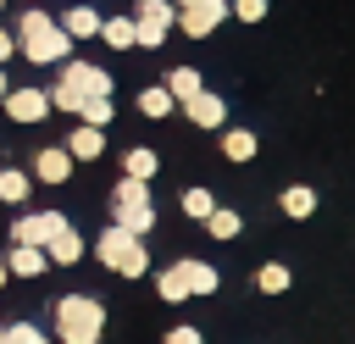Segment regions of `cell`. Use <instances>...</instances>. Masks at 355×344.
Wrapping results in <instances>:
<instances>
[{
  "instance_id": "obj_1",
  "label": "cell",
  "mask_w": 355,
  "mask_h": 344,
  "mask_svg": "<svg viewBox=\"0 0 355 344\" xmlns=\"http://www.w3.org/2000/svg\"><path fill=\"white\" fill-rule=\"evenodd\" d=\"M11 39H17V55H28L33 67H61V61L72 55V39H67L61 22H55L50 11H39V6H28V11L17 17Z\"/></svg>"
},
{
  "instance_id": "obj_2",
  "label": "cell",
  "mask_w": 355,
  "mask_h": 344,
  "mask_svg": "<svg viewBox=\"0 0 355 344\" xmlns=\"http://www.w3.org/2000/svg\"><path fill=\"white\" fill-rule=\"evenodd\" d=\"M116 83H111V72L105 67H94V61H61V72H55V83L44 89L50 94V111H78L89 94H111Z\"/></svg>"
},
{
  "instance_id": "obj_3",
  "label": "cell",
  "mask_w": 355,
  "mask_h": 344,
  "mask_svg": "<svg viewBox=\"0 0 355 344\" xmlns=\"http://www.w3.org/2000/svg\"><path fill=\"white\" fill-rule=\"evenodd\" d=\"M89 250H94V261H100L105 272H116V277H144V272H150V250H144V239L128 233V227H116V222L100 227Z\"/></svg>"
},
{
  "instance_id": "obj_4",
  "label": "cell",
  "mask_w": 355,
  "mask_h": 344,
  "mask_svg": "<svg viewBox=\"0 0 355 344\" xmlns=\"http://www.w3.org/2000/svg\"><path fill=\"white\" fill-rule=\"evenodd\" d=\"M55 338L61 344H100L105 338V305L94 294H61L55 300Z\"/></svg>"
},
{
  "instance_id": "obj_5",
  "label": "cell",
  "mask_w": 355,
  "mask_h": 344,
  "mask_svg": "<svg viewBox=\"0 0 355 344\" xmlns=\"http://www.w3.org/2000/svg\"><path fill=\"white\" fill-rule=\"evenodd\" d=\"M111 222L144 239V233L155 227V200H150V183H139V178H122V183L111 189Z\"/></svg>"
},
{
  "instance_id": "obj_6",
  "label": "cell",
  "mask_w": 355,
  "mask_h": 344,
  "mask_svg": "<svg viewBox=\"0 0 355 344\" xmlns=\"http://www.w3.org/2000/svg\"><path fill=\"white\" fill-rule=\"evenodd\" d=\"M0 105H6V117H11V122H22V128H33V122H44V117H50V94H44L39 83H28V89H6V94H0Z\"/></svg>"
},
{
  "instance_id": "obj_7",
  "label": "cell",
  "mask_w": 355,
  "mask_h": 344,
  "mask_svg": "<svg viewBox=\"0 0 355 344\" xmlns=\"http://www.w3.org/2000/svg\"><path fill=\"white\" fill-rule=\"evenodd\" d=\"M222 22H227V0H194L178 11V33H189V39H211Z\"/></svg>"
},
{
  "instance_id": "obj_8",
  "label": "cell",
  "mask_w": 355,
  "mask_h": 344,
  "mask_svg": "<svg viewBox=\"0 0 355 344\" xmlns=\"http://www.w3.org/2000/svg\"><path fill=\"white\" fill-rule=\"evenodd\" d=\"M61 227H67V211H22L11 222V244H39L44 250V239L61 233Z\"/></svg>"
},
{
  "instance_id": "obj_9",
  "label": "cell",
  "mask_w": 355,
  "mask_h": 344,
  "mask_svg": "<svg viewBox=\"0 0 355 344\" xmlns=\"http://www.w3.org/2000/svg\"><path fill=\"white\" fill-rule=\"evenodd\" d=\"M55 22H61V33L78 44V39H100V22H105V17H100V6H89V0H67V11H61Z\"/></svg>"
},
{
  "instance_id": "obj_10",
  "label": "cell",
  "mask_w": 355,
  "mask_h": 344,
  "mask_svg": "<svg viewBox=\"0 0 355 344\" xmlns=\"http://www.w3.org/2000/svg\"><path fill=\"white\" fill-rule=\"evenodd\" d=\"M183 117H189L194 128H211V133H216V128H227V100H222L216 89H200V94L183 100Z\"/></svg>"
},
{
  "instance_id": "obj_11",
  "label": "cell",
  "mask_w": 355,
  "mask_h": 344,
  "mask_svg": "<svg viewBox=\"0 0 355 344\" xmlns=\"http://www.w3.org/2000/svg\"><path fill=\"white\" fill-rule=\"evenodd\" d=\"M72 166H78V161H72L61 144H44V150L33 155V166H28V178H33V183H67Z\"/></svg>"
},
{
  "instance_id": "obj_12",
  "label": "cell",
  "mask_w": 355,
  "mask_h": 344,
  "mask_svg": "<svg viewBox=\"0 0 355 344\" xmlns=\"http://www.w3.org/2000/svg\"><path fill=\"white\" fill-rule=\"evenodd\" d=\"M83 250H89V239H83L72 222H67L61 233H50V239H44V261H50V266H78V261H83Z\"/></svg>"
},
{
  "instance_id": "obj_13",
  "label": "cell",
  "mask_w": 355,
  "mask_h": 344,
  "mask_svg": "<svg viewBox=\"0 0 355 344\" xmlns=\"http://www.w3.org/2000/svg\"><path fill=\"white\" fill-rule=\"evenodd\" d=\"M172 266H178V277H183L189 300H194V294H216V289H222V272H216L211 261H200V255H183V261H172Z\"/></svg>"
},
{
  "instance_id": "obj_14",
  "label": "cell",
  "mask_w": 355,
  "mask_h": 344,
  "mask_svg": "<svg viewBox=\"0 0 355 344\" xmlns=\"http://www.w3.org/2000/svg\"><path fill=\"white\" fill-rule=\"evenodd\" d=\"M316 205H322V200H316V189H311V183H288V189L277 194V211H283L288 222H311V216H316Z\"/></svg>"
},
{
  "instance_id": "obj_15",
  "label": "cell",
  "mask_w": 355,
  "mask_h": 344,
  "mask_svg": "<svg viewBox=\"0 0 355 344\" xmlns=\"http://www.w3.org/2000/svg\"><path fill=\"white\" fill-rule=\"evenodd\" d=\"M61 150H67L72 161H100V155H105V128H83V122H78Z\"/></svg>"
},
{
  "instance_id": "obj_16",
  "label": "cell",
  "mask_w": 355,
  "mask_h": 344,
  "mask_svg": "<svg viewBox=\"0 0 355 344\" xmlns=\"http://www.w3.org/2000/svg\"><path fill=\"white\" fill-rule=\"evenodd\" d=\"M6 272H11V277H44L50 261H44L39 244H11V250H6Z\"/></svg>"
},
{
  "instance_id": "obj_17",
  "label": "cell",
  "mask_w": 355,
  "mask_h": 344,
  "mask_svg": "<svg viewBox=\"0 0 355 344\" xmlns=\"http://www.w3.org/2000/svg\"><path fill=\"white\" fill-rule=\"evenodd\" d=\"M222 133V161H233V166H244V161H255V150H261V139L250 133V128H216Z\"/></svg>"
},
{
  "instance_id": "obj_18",
  "label": "cell",
  "mask_w": 355,
  "mask_h": 344,
  "mask_svg": "<svg viewBox=\"0 0 355 344\" xmlns=\"http://www.w3.org/2000/svg\"><path fill=\"white\" fill-rule=\"evenodd\" d=\"M161 172V155L150 150V144H128L122 150V178H139V183H150Z\"/></svg>"
},
{
  "instance_id": "obj_19",
  "label": "cell",
  "mask_w": 355,
  "mask_h": 344,
  "mask_svg": "<svg viewBox=\"0 0 355 344\" xmlns=\"http://www.w3.org/2000/svg\"><path fill=\"white\" fill-rule=\"evenodd\" d=\"M128 17H133V22H150V28H166V33L178 28V6H172V0H139Z\"/></svg>"
},
{
  "instance_id": "obj_20",
  "label": "cell",
  "mask_w": 355,
  "mask_h": 344,
  "mask_svg": "<svg viewBox=\"0 0 355 344\" xmlns=\"http://www.w3.org/2000/svg\"><path fill=\"white\" fill-rule=\"evenodd\" d=\"M133 105H139V117H150V122H161V117H172V111H178V100H172L161 83L139 89V100H133Z\"/></svg>"
},
{
  "instance_id": "obj_21",
  "label": "cell",
  "mask_w": 355,
  "mask_h": 344,
  "mask_svg": "<svg viewBox=\"0 0 355 344\" xmlns=\"http://www.w3.org/2000/svg\"><path fill=\"white\" fill-rule=\"evenodd\" d=\"M72 117H78L83 128H111V117H116V100H111V94H89V100H83Z\"/></svg>"
},
{
  "instance_id": "obj_22",
  "label": "cell",
  "mask_w": 355,
  "mask_h": 344,
  "mask_svg": "<svg viewBox=\"0 0 355 344\" xmlns=\"http://www.w3.org/2000/svg\"><path fill=\"white\" fill-rule=\"evenodd\" d=\"M33 194V178L22 166H0V205H22Z\"/></svg>"
},
{
  "instance_id": "obj_23",
  "label": "cell",
  "mask_w": 355,
  "mask_h": 344,
  "mask_svg": "<svg viewBox=\"0 0 355 344\" xmlns=\"http://www.w3.org/2000/svg\"><path fill=\"white\" fill-rule=\"evenodd\" d=\"M161 89H166V94H172V100H178V105H183V100H189V94H200V89H205V78H200V72H194V67H172V72H166V83H161Z\"/></svg>"
},
{
  "instance_id": "obj_24",
  "label": "cell",
  "mask_w": 355,
  "mask_h": 344,
  "mask_svg": "<svg viewBox=\"0 0 355 344\" xmlns=\"http://www.w3.org/2000/svg\"><path fill=\"white\" fill-rule=\"evenodd\" d=\"M288 283H294V272H288L283 261H261V266H255V289H261V294H288Z\"/></svg>"
},
{
  "instance_id": "obj_25",
  "label": "cell",
  "mask_w": 355,
  "mask_h": 344,
  "mask_svg": "<svg viewBox=\"0 0 355 344\" xmlns=\"http://www.w3.org/2000/svg\"><path fill=\"white\" fill-rule=\"evenodd\" d=\"M205 233H211V239H239V233H244V216H239L233 205H216V211L205 216Z\"/></svg>"
},
{
  "instance_id": "obj_26",
  "label": "cell",
  "mask_w": 355,
  "mask_h": 344,
  "mask_svg": "<svg viewBox=\"0 0 355 344\" xmlns=\"http://www.w3.org/2000/svg\"><path fill=\"white\" fill-rule=\"evenodd\" d=\"M100 39H105L111 50H133V17H105V22H100Z\"/></svg>"
},
{
  "instance_id": "obj_27",
  "label": "cell",
  "mask_w": 355,
  "mask_h": 344,
  "mask_svg": "<svg viewBox=\"0 0 355 344\" xmlns=\"http://www.w3.org/2000/svg\"><path fill=\"white\" fill-rule=\"evenodd\" d=\"M211 211H216V194H211V189H200V183H194V189H183V216L205 222Z\"/></svg>"
},
{
  "instance_id": "obj_28",
  "label": "cell",
  "mask_w": 355,
  "mask_h": 344,
  "mask_svg": "<svg viewBox=\"0 0 355 344\" xmlns=\"http://www.w3.org/2000/svg\"><path fill=\"white\" fill-rule=\"evenodd\" d=\"M0 344H50V333L39 322H11V327H0Z\"/></svg>"
},
{
  "instance_id": "obj_29",
  "label": "cell",
  "mask_w": 355,
  "mask_h": 344,
  "mask_svg": "<svg viewBox=\"0 0 355 344\" xmlns=\"http://www.w3.org/2000/svg\"><path fill=\"white\" fill-rule=\"evenodd\" d=\"M155 294H161L166 305H183V300H189V289H183V277H178V266H166V272H155Z\"/></svg>"
},
{
  "instance_id": "obj_30",
  "label": "cell",
  "mask_w": 355,
  "mask_h": 344,
  "mask_svg": "<svg viewBox=\"0 0 355 344\" xmlns=\"http://www.w3.org/2000/svg\"><path fill=\"white\" fill-rule=\"evenodd\" d=\"M227 17H239V22H266V0H227Z\"/></svg>"
},
{
  "instance_id": "obj_31",
  "label": "cell",
  "mask_w": 355,
  "mask_h": 344,
  "mask_svg": "<svg viewBox=\"0 0 355 344\" xmlns=\"http://www.w3.org/2000/svg\"><path fill=\"white\" fill-rule=\"evenodd\" d=\"M133 44H139V50H161V44H166V28H150V22H133Z\"/></svg>"
},
{
  "instance_id": "obj_32",
  "label": "cell",
  "mask_w": 355,
  "mask_h": 344,
  "mask_svg": "<svg viewBox=\"0 0 355 344\" xmlns=\"http://www.w3.org/2000/svg\"><path fill=\"white\" fill-rule=\"evenodd\" d=\"M166 344H205V333L189 327V322H178V327H166Z\"/></svg>"
},
{
  "instance_id": "obj_33",
  "label": "cell",
  "mask_w": 355,
  "mask_h": 344,
  "mask_svg": "<svg viewBox=\"0 0 355 344\" xmlns=\"http://www.w3.org/2000/svg\"><path fill=\"white\" fill-rule=\"evenodd\" d=\"M17 55V39H11V28H0V67Z\"/></svg>"
},
{
  "instance_id": "obj_34",
  "label": "cell",
  "mask_w": 355,
  "mask_h": 344,
  "mask_svg": "<svg viewBox=\"0 0 355 344\" xmlns=\"http://www.w3.org/2000/svg\"><path fill=\"white\" fill-rule=\"evenodd\" d=\"M6 89H11V83H6V67H0V94H6Z\"/></svg>"
},
{
  "instance_id": "obj_35",
  "label": "cell",
  "mask_w": 355,
  "mask_h": 344,
  "mask_svg": "<svg viewBox=\"0 0 355 344\" xmlns=\"http://www.w3.org/2000/svg\"><path fill=\"white\" fill-rule=\"evenodd\" d=\"M6 277H11V272H6V261H0V289H6Z\"/></svg>"
},
{
  "instance_id": "obj_36",
  "label": "cell",
  "mask_w": 355,
  "mask_h": 344,
  "mask_svg": "<svg viewBox=\"0 0 355 344\" xmlns=\"http://www.w3.org/2000/svg\"><path fill=\"white\" fill-rule=\"evenodd\" d=\"M172 6H178V11H183V6H194V0H172Z\"/></svg>"
},
{
  "instance_id": "obj_37",
  "label": "cell",
  "mask_w": 355,
  "mask_h": 344,
  "mask_svg": "<svg viewBox=\"0 0 355 344\" xmlns=\"http://www.w3.org/2000/svg\"><path fill=\"white\" fill-rule=\"evenodd\" d=\"M89 6H100V0H89Z\"/></svg>"
},
{
  "instance_id": "obj_38",
  "label": "cell",
  "mask_w": 355,
  "mask_h": 344,
  "mask_svg": "<svg viewBox=\"0 0 355 344\" xmlns=\"http://www.w3.org/2000/svg\"><path fill=\"white\" fill-rule=\"evenodd\" d=\"M0 11H6V0H0Z\"/></svg>"
}]
</instances>
